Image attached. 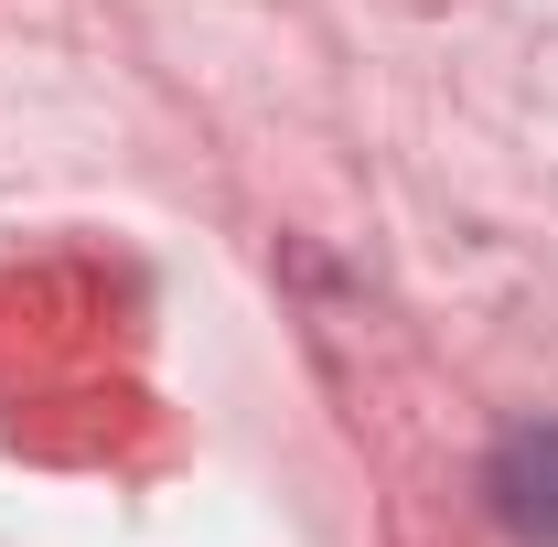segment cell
<instances>
[{
    "label": "cell",
    "instance_id": "1",
    "mask_svg": "<svg viewBox=\"0 0 558 547\" xmlns=\"http://www.w3.org/2000/svg\"><path fill=\"white\" fill-rule=\"evenodd\" d=\"M484 494H494V526L515 547H558V418H526V429L494 440Z\"/></svg>",
    "mask_w": 558,
    "mask_h": 547
}]
</instances>
